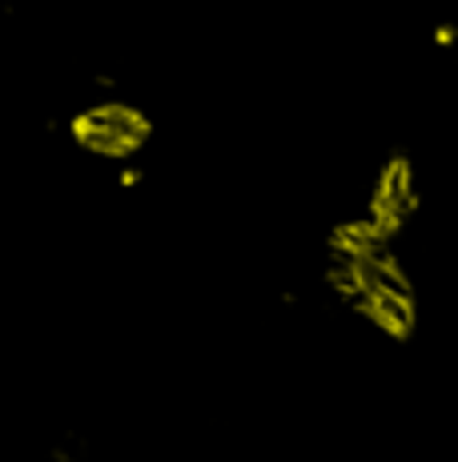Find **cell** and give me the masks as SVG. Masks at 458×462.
Segmentation results:
<instances>
[{
	"label": "cell",
	"instance_id": "cell-1",
	"mask_svg": "<svg viewBox=\"0 0 458 462\" xmlns=\"http://www.w3.org/2000/svg\"><path fill=\"white\" fill-rule=\"evenodd\" d=\"M73 133L85 149H93V153H101V157H129L145 145L149 121L141 117L137 109H129V105L109 101V105L85 109L81 117L73 121Z\"/></svg>",
	"mask_w": 458,
	"mask_h": 462
}]
</instances>
